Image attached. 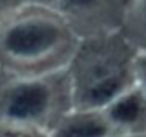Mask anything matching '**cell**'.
<instances>
[{
    "label": "cell",
    "mask_w": 146,
    "mask_h": 137,
    "mask_svg": "<svg viewBox=\"0 0 146 137\" xmlns=\"http://www.w3.org/2000/svg\"><path fill=\"white\" fill-rule=\"evenodd\" d=\"M16 5H19L17 0H0V19Z\"/></svg>",
    "instance_id": "9c48e42d"
},
{
    "label": "cell",
    "mask_w": 146,
    "mask_h": 137,
    "mask_svg": "<svg viewBox=\"0 0 146 137\" xmlns=\"http://www.w3.org/2000/svg\"><path fill=\"white\" fill-rule=\"evenodd\" d=\"M79 41L54 7L19 3L0 19V68L19 74L63 70Z\"/></svg>",
    "instance_id": "6da1fadb"
},
{
    "label": "cell",
    "mask_w": 146,
    "mask_h": 137,
    "mask_svg": "<svg viewBox=\"0 0 146 137\" xmlns=\"http://www.w3.org/2000/svg\"><path fill=\"white\" fill-rule=\"evenodd\" d=\"M136 84L146 96V49H139L136 61Z\"/></svg>",
    "instance_id": "ba28073f"
},
{
    "label": "cell",
    "mask_w": 146,
    "mask_h": 137,
    "mask_svg": "<svg viewBox=\"0 0 146 137\" xmlns=\"http://www.w3.org/2000/svg\"><path fill=\"white\" fill-rule=\"evenodd\" d=\"M127 2H129V0H126V3H127Z\"/></svg>",
    "instance_id": "4fadbf2b"
},
{
    "label": "cell",
    "mask_w": 146,
    "mask_h": 137,
    "mask_svg": "<svg viewBox=\"0 0 146 137\" xmlns=\"http://www.w3.org/2000/svg\"><path fill=\"white\" fill-rule=\"evenodd\" d=\"M117 134L102 110L72 109L50 130V137H108Z\"/></svg>",
    "instance_id": "8992f818"
},
{
    "label": "cell",
    "mask_w": 146,
    "mask_h": 137,
    "mask_svg": "<svg viewBox=\"0 0 146 137\" xmlns=\"http://www.w3.org/2000/svg\"><path fill=\"white\" fill-rule=\"evenodd\" d=\"M67 68L44 74H19L0 68V119L17 126H46L60 110L69 111Z\"/></svg>",
    "instance_id": "3957f363"
},
{
    "label": "cell",
    "mask_w": 146,
    "mask_h": 137,
    "mask_svg": "<svg viewBox=\"0 0 146 137\" xmlns=\"http://www.w3.org/2000/svg\"><path fill=\"white\" fill-rule=\"evenodd\" d=\"M123 32L139 49H146V0L127 2Z\"/></svg>",
    "instance_id": "52a82bcc"
},
{
    "label": "cell",
    "mask_w": 146,
    "mask_h": 137,
    "mask_svg": "<svg viewBox=\"0 0 146 137\" xmlns=\"http://www.w3.org/2000/svg\"><path fill=\"white\" fill-rule=\"evenodd\" d=\"M102 111L117 134L140 136L146 127V96L137 84L119 94Z\"/></svg>",
    "instance_id": "5b68a950"
},
{
    "label": "cell",
    "mask_w": 146,
    "mask_h": 137,
    "mask_svg": "<svg viewBox=\"0 0 146 137\" xmlns=\"http://www.w3.org/2000/svg\"><path fill=\"white\" fill-rule=\"evenodd\" d=\"M19 3H29V5H40V6H52L57 3V0H17Z\"/></svg>",
    "instance_id": "30bf717a"
},
{
    "label": "cell",
    "mask_w": 146,
    "mask_h": 137,
    "mask_svg": "<svg viewBox=\"0 0 146 137\" xmlns=\"http://www.w3.org/2000/svg\"><path fill=\"white\" fill-rule=\"evenodd\" d=\"M5 137H12V136H5Z\"/></svg>",
    "instance_id": "7c38bea8"
},
{
    "label": "cell",
    "mask_w": 146,
    "mask_h": 137,
    "mask_svg": "<svg viewBox=\"0 0 146 137\" xmlns=\"http://www.w3.org/2000/svg\"><path fill=\"white\" fill-rule=\"evenodd\" d=\"M137 54L123 29L80 39L67 66L73 109L103 110L135 86Z\"/></svg>",
    "instance_id": "7a4b0ae2"
},
{
    "label": "cell",
    "mask_w": 146,
    "mask_h": 137,
    "mask_svg": "<svg viewBox=\"0 0 146 137\" xmlns=\"http://www.w3.org/2000/svg\"><path fill=\"white\" fill-rule=\"evenodd\" d=\"M108 137H140V136H130V134H112Z\"/></svg>",
    "instance_id": "8fae6325"
},
{
    "label": "cell",
    "mask_w": 146,
    "mask_h": 137,
    "mask_svg": "<svg viewBox=\"0 0 146 137\" xmlns=\"http://www.w3.org/2000/svg\"><path fill=\"white\" fill-rule=\"evenodd\" d=\"M126 0H57L54 9L80 39L123 29Z\"/></svg>",
    "instance_id": "277c9868"
}]
</instances>
